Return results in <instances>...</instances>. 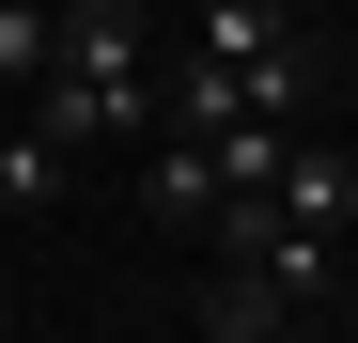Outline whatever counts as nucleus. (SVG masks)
<instances>
[{"label": "nucleus", "instance_id": "obj_10", "mask_svg": "<svg viewBox=\"0 0 358 343\" xmlns=\"http://www.w3.org/2000/svg\"><path fill=\"white\" fill-rule=\"evenodd\" d=\"M280 343H327V328H312V312H296V328H280Z\"/></svg>", "mask_w": 358, "mask_h": 343}, {"label": "nucleus", "instance_id": "obj_1", "mask_svg": "<svg viewBox=\"0 0 358 343\" xmlns=\"http://www.w3.org/2000/svg\"><path fill=\"white\" fill-rule=\"evenodd\" d=\"M141 63H156V16H141V0H63V78L141 94Z\"/></svg>", "mask_w": 358, "mask_h": 343}, {"label": "nucleus", "instance_id": "obj_6", "mask_svg": "<svg viewBox=\"0 0 358 343\" xmlns=\"http://www.w3.org/2000/svg\"><path fill=\"white\" fill-rule=\"evenodd\" d=\"M187 312H203V343H280V328H296V312L265 297V281H234V265L203 281V297H187Z\"/></svg>", "mask_w": 358, "mask_h": 343}, {"label": "nucleus", "instance_id": "obj_8", "mask_svg": "<svg viewBox=\"0 0 358 343\" xmlns=\"http://www.w3.org/2000/svg\"><path fill=\"white\" fill-rule=\"evenodd\" d=\"M312 78H327V63H312V31H296L280 63H250V78H234V109H250V125H296V109H312Z\"/></svg>", "mask_w": 358, "mask_h": 343}, {"label": "nucleus", "instance_id": "obj_4", "mask_svg": "<svg viewBox=\"0 0 358 343\" xmlns=\"http://www.w3.org/2000/svg\"><path fill=\"white\" fill-rule=\"evenodd\" d=\"M280 16H265V0H203V16H187V63H218V78H250V63H280Z\"/></svg>", "mask_w": 358, "mask_h": 343}, {"label": "nucleus", "instance_id": "obj_11", "mask_svg": "<svg viewBox=\"0 0 358 343\" xmlns=\"http://www.w3.org/2000/svg\"><path fill=\"white\" fill-rule=\"evenodd\" d=\"M327 343H358V297H343V328H327Z\"/></svg>", "mask_w": 358, "mask_h": 343}, {"label": "nucleus", "instance_id": "obj_9", "mask_svg": "<svg viewBox=\"0 0 358 343\" xmlns=\"http://www.w3.org/2000/svg\"><path fill=\"white\" fill-rule=\"evenodd\" d=\"M63 188H78V172H63V156H47L31 125H0V203H31V218H47V203H63Z\"/></svg>", "mask_w": 358, "mask_h": 343}, {"label": "nucleus", "instance_id": "obj_2", "mask_svg": "<svg viewBox=\"0 0 358 343\" xmlns=\"http://www.w3.org/2000/svg\"><path fill=\"white\" fill-rule=\"evenodd\" d=\"M141 125H156V94H94V78H63V63H47V94H31V141L63 156V172H78L94 141H141Z\"/></svg>", "mask_w": 358, "mask_h": 343}, {"label": "nucleus", "instance_id": "obj_3", "mask_svg": "<svg viewBox=\"0 0 358 343\" xmlns=\"http://www.w3.org/2000/svg\"><path fill=\"white\" fill-rule=\"evenodd\" d=\"M265 203L296 218V234L343 250V218H358V156H343V141H280V188H265Z\"/></svg>", "mask_w": 358, "mask_h": 343}, {"label": "nucleus", "instance_id": "obj_7", "mask_svg": "<svg viewBox=\"0 0 358 343\" xmlns=\"http://www.w3.org/2000/svg\"><path fill=\"white\" fill-rule=\"evenodd\" d=\"M47 63H63V16L47 0H0V94H47Z\"/></svg>", "mask_w": 358, "mask_h": 343}, {"label": "nucleus", "instance_id": "obj_5", "mask_svg": "<svg viewBox=\"0 0 358 343\" xmlns=\"http://www.w3.org/2000/svg\"><path fill=\"white\" fill-rule=\"evenodd\" d=\"M141 218H218V172H203V141H156V172H141Z\"/></svg>", "mask_w": 358, "mask_h": 343}]
</instances>
